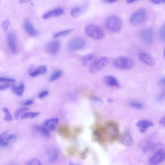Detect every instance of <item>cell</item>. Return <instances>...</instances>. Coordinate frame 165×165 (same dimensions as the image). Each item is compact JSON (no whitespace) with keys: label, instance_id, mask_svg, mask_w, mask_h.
Masks as SVG:
<instances>
[{"label":"cell","instance_id":"6da1fadb","mask_svg":"<svg viewBox=\"0 0 165 165\" xmlns=\"http://www.w3.org/2000/svg\"><path fill=\"white\" fill-rule=\"evenodd\" d=\"M122 21L119 17L112 15L107 17L105 21V26L107 29L112 33L119 32L122 26Z\"/></svg>","mask_w":165,"mask_h":165},{"label":"cell","instance_id":"7a4b0ae2","mask_svg":"<svg viewBox=\"0 0 165 165\" xmlns=\"http://www.w3.org/2000/svg\"><path fill=\"white\" fill-rule=\"evenodd\" d=\"M85 32L87 35L96 40H102L106 35L104 30L99 26L95 24L87 26Z\"/></svg>","mask_w":165,"mask_h":165},{"label":"cell","instance_id":"3957f363","mask_svg":"<svg viewBox=\"0 0 165 165\" xmlns=\"http://www.w3.org/2000/svg\"><path fill=\"white\" fill-rule=\"evenodd\" d=\"M114 66L116 68L123 70H128L133 68L134 60L128 56H120L115 58L113 62Z\"/></svg>","mask_w":165,"mask_h":165},{"label":"cell","instance_id":"277c9868","mask_svg":"<svg viewBox=\"0 0 165 165\" xmlns=\"http://www.w3.org/2000/svg\"><path fill=\"white\" fill-rule=\"evenodd\" d=\"M105 138L107 137L110 140H113L118 136L119 130L118 126L113 122H109L104 128Z\"/></svg>","mask_w":165,"mask_h":165},{"label":"cell","instance_id":"5b68a950","mask_svg":"<svg viewBox=\"0 0 165 165\" xmlns=\"http://www.w3.org/2000/svg\"><path fill=\"white\" fill-rule=\"evenodd\" d=\"M147 16L145 8H141L133 13L130 17V22L132 25L137 26L144 22Z\"/></svg>","mask_w":165,"mask_h":165},{"label":"cell","instance_id":"8992f818","mask_svg":"<svg viewBox=\"0 0 165 165\" xmlns=\"http://www.w3.org/2000/svg\"><path fill=\"white\" fill-rule=\"evenodd\" d=\"M109 60L106 56H103L97 60L92 66L90 67L89 72L94 74L101 70L109 63Z\"/></svg>","mask_w":165,"mask_h":165},{"label":"cell","instance_id":"52a82bcc","mask_svg":"<svg viewBox=\"0 0 165 165\" xmlns=\"http://www.w3.org/2000/svg\"><path fill=\"white\" fill-rule=\"evenodd\" d=\"M165 158V151L162 149H160L149 159V164L158 165L164 161Z\"/></svg>","mask_w":165,"mask_h":165},{"label":"cell","instance_id":"ba28073f","mask_svg":"<svg viewBox=\"0 0 165 165\" xmlns=\"http://www.w3.org/2000/svg\"><path fill=\"white\" fill-rule=\"evenodd\" d=\"M86 44V41L84 39L81 38H76L69 42L68 48L71 51L79 50L82 48Z\"/></svg>","mask_w":165,"mask_h":165},{"label":"cell","instance_id":"9c48e42d","mask_svg":"<svg viewBox=\"0 0 165 165\" xmlns=\"http://www.w3.org/2000/svg\"><path fill=\"white\" fill-rule=\"evenodd\" d=\"M142 40L146 44H152L154 40V32L152 29L148 28L143 29L140 33Z\"/></svg>","mask_w":165,"mask_h":165},{"label":"cell","instance_id":"30bf717a","mask_svg":"<svg viewBox=\"0 0 165 165\" xmlns=\"http://www.w3.org/2000/svg\"><path fill=\"white\" fill-rule=\"evenodd\" d=\"M137 56L139 60L148 66L151 67L155 66L156 64L155 60L151 55L146 53L141 52L138 53Z\"/></svg>","mask_w":165,"mask_h":165},{"label":"cell","instance_id":"8fae6325","mask_svg":"<svg viewBox=\"0 0 165 165\" xmlns=\"http://www.w3.org/2000/svg\"><path fill=\"white\" fill-rule=\"evenodd\" d=\"M120 140L122 144L125 146H128L133 144V139L130 130L128 128H124Z\"/></svg>","mask_w":165,"mask_h":165},{"label":"cell","instance_id":"7c38bea8","mask_svg":"<svg viewBox=\"0 0 165 165\" xmlns=\"http://www.w3.org/2000/svg\"><path fill=\"white\" fill-rule=\"evenodd\" d=\"M46 154L49 161L52 163L56 162L59 157L58 150L54 147H50L48 148Z\"/></svg>","mask_w":165,"mask_h":165},{"label":"cell","instance_id":"4fadbf2b","mask_svg":"<svg viewBox=\"0 0 165 165\" xmlns=\"http://www.w3.org/2000/svg\"><path fill=\"white\" fill-rule=\"evenodd\" d=\"M136 125L140 132L144 133L149 128L153 127L154 124L150 121L141 120L138 122Z\"/></svg>","mask_w":165,"mask_h":165},{"label":"cell","instance_id":"5bb4252c","mask_svg":"<svg viewBox=\"0 0 165 165\" xmlns=\"http://www.w3.org/2000/svg\"><path fill=\"white\" fill-rule=\"evenodd\" d=\"M60 47L59 42L55 40L51 41L47 44L46 47L47 51L49 53L53 55L56 54L58 52Z\"/></svg>","mask_w":165,"mask_h":165},{"label":"cell","instance_id":"9a60e30c","mask_svg":"<svg viewBox=\"0 0 165 165\" xmlns=\"http://www.w3.org/2000/svg\"><path fill=\"white\" fill-rule=\"evenodd\" d=\"M8 46L13 53H15L17 50L16 38L15 34L12 32L8 33Z\"/></svg>","mask_w":165,"mask_h":165},{"label":"cell","instance_id":"2e32d148","mask_svg":"<svg viewBox=\"0 0 165 165\" xmlns=\"http://www.w3.org/2000/svg\"><path fill=\"white\" fill-rule=\"evenodd\" d=\"M97 60V56L94 53L87 55L82 58V63L86 67L92 66Z\"/></svg>","mask_w":165,"mask_h":165},{"label":"cell","instance_id":"e0dca14e","mask_svg":"<svg viewBox=\"0 0 165 165\" xmlns=\"http://www.w3.org/2000/svg\"><path fill=\"white\" fill-rule=\"evenodd\" d=\"M104 83L106 86L112 88H119L120 85L116 77L111 76H107L104 77Z\"/></svg>","mask_w":165,"mask_h":165},{"label":"cell","instance_id":"ac0fdd59","mask_svg":"<svg viewBox=\"0 0 165 165\" xmlns=\"http://www.w3.org/2000/svg\"><path fill=\"white\" fill-rule=\"evenodd\" d=\"M64 13V10L61 8H58L51 10L45 13L42 16L43 19L46 20L52 17L60 16L62 15Z\"/></svg>","mask_w":165,"mask_h":165},{"label":"cell","instance_id":"d6986e66","mask_svg":"<svg viewBox=\"0 0 165 165\" xmlns=\"http://www.w3.org/2000/svg\"><path fill=\"white\" fill-rule=\"evenodd\" d=\"M59 119L55 118L47 119L44 122V125L49 131H53L56 130L58 124Z\"/></svg>","mask_w":165,"mask_h":165},{"label":"cell","instance_id":"ffe728a7","mask_svg":"<svg viewBox=\"0 0 165 165\" xmlns=\"http://www.w3.org/2000/svg\"><path fill=\"white\" fill-rule=\"evenodd\" d=\"M24 27L28 33L32 36H35L38 33L37 30L34 28L30 21L28 19H26L24 22Z\"/></svg>","mask_w":165,"mask_h":165},{"label":"cell","instance_id":"44dd1931","mask_svg":"<svg viewBox=\"0 0 165 165\" xmlns=\"http://www.w3.org/2000/svg\"><path fill=\"white\" fill-rule=\"evenodd\" d=\"M86 5L76 6L71 10L70 14L74 18H76L84 13L86 11Z\"/></svg>","mask_w":165,"mask_h":165},{"label":"cell","instance_id":"7402d4cb","mask_svg":"<svg viewBox=\"0 0 165 165\" xmlns=\"http://www.w3.org/2000/svg\"><path fill=\"white\" fill-rule=\"evenodd\" d=\"M47 67L45 65L39 67L30 72L29 75L33 77H36L45 73L47 72Z\"/></svg>","mask_w":165,"mask_h":165},{"label":"cell","instance_id":"603a6c76","mask_svg":"<svg viewBox=\"0 0 165 165\" xmlns=\"http://www.w3.org/2000/svg\"><path fill=\"white\" fill-rule=\"evenodd\" d=\"M13 92L19 96H22L25 90V86L23 84H21L20 86H16L15 85L12 87Z\"/></svg>","mask_w":165,"mask_h":165},{"label":"cell","instance_id":"cb8c5ba5","mask_svg":"<svg viewBox=\"0 0 165 165\" xmlns=\"http://www.w3.org/2000/svg\"><path fill=\"white\" fill-rule=\"evenodd\" d=\"M35 129L37 132L43 136L47 138L50 136V131L46 128L37 125L35 127Z\"/></svg>","mask_w":165,"mask_h":165},{"label":"cell","instance_id":"d4e9b609","mask_svg":"<svg viewBox=\"0 0 165 165\" xmlns=\"http://www.w3.org/2000/svg\"><path fill=\"white\" fill-rule=\"evenodd\" d=\"M40 114L39 112H26L21 116L22 119H32L35 118Z\"/></svg>","mask_w":165,"mask_h":165},{"label":"cell","instance_id":"484cf974","mask_svg":"<svg viewBox=\"0 0 165 165\" xmlns=\"http://www.w3.org/2000/svg\"><path fill=\"white\" fill-rule=\"evenodd\" d=\"M8 133L7 132H4L0 134V146L6 147L9 144L8 142L5 141L7 138Z\"/></svg>","mask_w":165,"mask_h":165},{"label":"cell","instance_id":"4316f807","mask_svg":"<svg viewBox=\"0 0 165 165\" xmlns=\"http://www.w3.org/2000/svg\"><path fill=\"white\" fill-rule=\"evenodd\" d=\"M73 31V29H69L63 30L55 33L53 35L54 38H57L61 37H64L67 36L68 34L71 33Z\"/></svg>","mask_w":165,"mask_h":165},{"label":"cell","instance_id":"83f0119b","mask_svg":"<svg viewBox=\"0 0 165 165\" xmlns=\"http://www.w3.org/2000/svg\"><path fill=\"white\" fill-rule=\"evenodd\" d=\"M63 74V71L61 70H58L56 71L51 75L50 77V80L53 81L57 80Z\"/></svg>","mask_w":165,"mask_h":165},{"label":"cell","instance_id":"f1b7e54d","mask_svg":"<svg viewBox=\"0 0 165 165\" xmlns=\"http://www.w3.org/2000/svg\"><path fill=\"white\" fill-rule=\"evenodd\" d=\"M129 105L131 107L138 110H142L144 107V106L141 103L135 101L130 102Z\"/></svg>","mask_w":165,"mask_h":165},{"label":"cell","instance_id":"f546056e","mask_svg":"<svg viewBox=\"0 0 165 165\" xmlns=\"http://www.w3.org/2000/svg\"><path fill=\"white\" fill-rule=\"evenodd\" d=\"M29 110V108H22L16 111L14 114L15 120H18L20 114L23 112L28 111Z\"/></svg>","mask_w":165,"mask_h":165},{"label":"cell","instance_id":"4dcf8cb0","mask_svg":"<svg viewBox=\"0 0 165 165\" xmlns=\"http://www.w3.org/2000/svg\"><path fill=\"white\" fill-rule=\"evenodd\" d=\"M3 111L6 114V116L4 118V120L10 122L14 120V118L10 114V112L7 108L4 107L3 109Z\"/></svg>","mask_w":165,"mask_h":165},{"label":"cell","instance_id":"1f68e13d","mask_svg":"<svg viewBox=\"0 0 165 165\" xmlns=\"http://www.w3.org/2000/svg\"><path fill=\"white\" fill-rule=\"evenodd\" d=\"M159 36L160 40L162 42L165 41V25H163L160 29Z\"/></svg>","mask_w":165,"mask_h":165},{"label":"cell","instance_id":"d6a6232c","mask_svg":"<svg viewBox=\"0 0 165 165\" xmlns=\"http://www.w3.org/2000/svg\"><path fill=\"white\" fill-rule=\"evenodd\" d=\"M10 25V20L9 19H6L2 23V28L4 32H6L8 29Z\"/></svg>","mask_w":165,"mask_h":165},{"label":"cell","instance_id":"836d02e7","mask_svg":"<svg viewBox=\"0 0 165 165\" xmlns=\"http://www.w3.org/2000/svg\"><path fill=\"white\" fill-rule=\"evenodd\" d=\"M27 165H42L40 160L37 158H33L29 160Z\"/></svg>","mask_w":165,"mask_h":165},{"label":"cell","instance_id":"e575fe53","mask_svg":"<svg viewBox=\"0 0 165 165\" xmlns=\"http://www.w3.org/2000/svg\"><path fill=\"white\" fill-rule=\"evenodd\" d=\"M14 79L6 77H0V82H15Z\"/></svg>","mask_w":165,"mask_h":165},{"label":"cell","instance_id":"d590c367","mask_svg":"<svg viewBox=\"0 0 165 165\" xmlns=\"http://www.w3.org/2000/svg\"><path fill=\"white\" fill-rule=\"evenodd\" d=\"M90 99L94 102L102 104L103 103L102 99L100 98L97 97L93 96L91 97Z\"/></svg>","mask_w":165,"mask_h":165},{"label":"cell","instance_id":"8d00e7d4","mask_svg":"<svg viewBox=\"0 0 165 165\" xmlns=\"http://www.w3.org/2000/svg\"><path fill=\"white\" fill-rule=\"evenodd\" d=\"M49 94V92L48 91H45L41 92L39 95V98L42 99L47 96Z\"/></svg>","mask_w":165,"mask_h":165},{"label":"cell","instance_id":"74e56055","mask_svg":"<svg viewBox=\"0 0 165 165\" xmlns=\"http://www.w3.org/2000/svg\"><path fill=\"white\" fill-rule=\"evenodd\" d=\"M10 85L7 84L5 85L0 86V91L5 90L10 87Z\"/></svg>","mask_w":165,"mask_h":165},{"label":"cell","instance_id":"f35d334b","mask_svg":"<svg viewBox=\"0 0 165 165\" xmlns=\"http://www.w3.org/2000/svg\"><path fill=\"white\" fill-rule=\"evenodd\" d=\"M16 138L17 136L14 135V134H10V135L7 137L6 141L8 142L12 140H14V139H16Z\"/></svg>","mask_w":165,"mask_h":165},{"label":"cell","instance_id":"ab89813d","mask_svg":"<svg viewBox=\"0 0 165 165\" xmlns=\"http://www.w3.org/2000/svg\"><path fill=\"white\" fill-rule=\"evenodd\" d=\"M151 2L156 5H159L164 3L165 1V0H152Z\"/></svg>","mask_w":165,"mask_h":165},{"label":"cell","instance_id":"60d3db41","mask_svg":"<svg viewBox=\"0 0 165 165\" xmlns=\"http://www.w3.org/2000/svg\"><path fill=\"white\" fill-rule=\"evenodd\" d=\"M34 103V102L31 100H29L26 101L24 104V105L25 106H28L32 105Z\"/></svg>","mask_w":165,"mask_h":165},{"label":"cell","instance_id":"b9f144b4","mask_svg":"<svg viewBox=\"0 0 165 165\" xmlns=\"http://www.w3.org/2000/svg\"><path fill=\"white\" fill-rule=\"evenodd\" d=\"M160 124L161 125L163 126L164 127L165 126V116L162 117V118L160 120L159 122Z\"/></svg>","mask_w":165,"mask_h":165},{"label":"cell","instance_id":"7bdbcfd3","mask_svg":"<svg viewBox=\"0 0 165 165\" xmlns=\"http://www.w3.org/2000/svg\"><path fill=\"white\" fill-rule=\"evenodd\" d=\"M164 94L165 93L164 92V93L160 95L158 98L157 99L158 100L160 101L162 100V99H163L164 98Z\"/></svg>","mask_w":165,"mask_h":165},{"label":"cell","instance_id":"ee69618b","mask_svg":"<svg viewBox=\"0 0 165 165\" xmlns=\"http://www.w3.org/2000/svg\"><path fill=\"white\" fill-rule=\"evenodd\" d=\"M116 2V0H105V1H103L104 2L108 4L114 3Z\"/></svg>","mask_w":165,"mask_h":165},{"label":"cell","instance_id":"f6af8a7d","mask_svg":"<svg viewBox=\"0 0 165 165\" xmlns=\"http://www.w3.org/2000/svg\"><path fill=\"white\" fill-rule=\"evenodd\" d=\"M136 1H135V0H128V1H126V2L127 3L131 4L135 2Z\"/></svg>","mask_w":165,"mask_h":165},{"label":"cell","instance_id":"bcb514c9","mask_svg":"<svg viewBox=\"0 0 165 165\" xmlns=\"http://www.w3.org/2000/svg\"><path fill=\"white\" fill-rule=\"evenodd\" d=\"M107 101L110 103H112L113 102V101L110 98H108L107 99Z\"/></svg>","mask_w":165,"mask_h":165},{"label":"cell","instance_id":"7dc6e473","mask_svg":"<svg viewBox=\"0 0 165 165\" xmlns=\"http://www.w3.org/2000/svg\"><path fill=\"white\" fill-rule=\"evenodd\" d=\"M69 165H80V164H76L74 163H73L71 162L69 163Z\"/></svg>","mask_w":165,"mask_h":165},{"label":"cell","instance_id":"c3c4849f","mask_svg":"<svg viewBox=\"0 0 165 165\" xmlns=\"http://www.w3.org/2000/svg\"><path fill=\"white\" fill-rule=\"evenodd\" d=\"M161 82H162V84H164L165 83V79L164 77V78H163V79H162L161 80Z\"/></svg>","mask_w":165,"mask_h":165},{"label":"cell","instance_id":"681fc988","mask_svg":"<svg viewBox=\"0 0 165 165\" xmlns=\"http://www.w3.org/2000/svg\"><path fill=\"white\" fill-rule=\"evenodd\" d=\"M8 165H16L15 164L12 163V164H9Z\"/></svg>","mask_w":165,"mask_h":165},{"label":"cell","instance_id":"f907efd6","mask_svg":"<svg viewBox=\"0 0 165 165\" xmlns=\"http://www.w3.org/2000/svg\"></svg>","mask_w":165,"mask_h":165}]
</instances>
